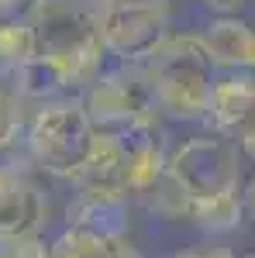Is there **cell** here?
Instances as JSON below:
<instances>
[{"label": "cell", "mask_w": 255, "mask_h": 258, "mask_svg": "<svg viewBox=\"0 0 255 258\" xmlns=\"http://www.w3.org/2000/svg\"><path fill=\"white\" fill-rule=\"evenodd\" d=\"M166 179L183 193L186 220L207 234H228L245 217L241 152L224 135H196L169 152Z\"/></svg>", "instance_id": "obj_1"}, {"label": "cell", "mask_w": 255, "mask_h": 258, "mask_svg": "<svg viewBox=\"0 0 255 258\" xmlns=\"http://www.w3.org/2000/svg\"><path fill=\"white\" fill-rule=\"evenodd\" d=\"M24 18L35 28V55L56 62L73 90H83L100 73L107 48L100 18L86 0H28Z\"/></svg>", "instance_id": "obj_2"}, {"label": "cell", "mask_w": 255, "mask_h": 258, "mask_svg": "<svg viewBox=\"0 0 255 258\" xmlns=\"http://www.w3.org/2000/svg\"><path fill=\"white\" fill-rule=\"evenodd\" d=\"M152 86V110L166 120H203L214 86V62L200 35H166L141 62Z\"/></svg>", "instance_id": "obj_3"}, {"label": "cell", "mask_w": 255, "mask_h": 258, "mask_svg": "<svg viewBox=\"0 0 255 258\" xmlns=\"http://www.w3.org/2000/svg\"><path fill=\"white\" fill-rule=\"evenodd\" d=\"M97 138L93 120L79 100H45L28 124V155L41 172L56 179H76Z\"/></svg>", "instance_id": "obj_4"}, {"label": "cell", "mask_w": 255, "mask_h": 258, "mask_svg": "<svg viewBox=\"0 0 255 258\" xmlns=\"http://www.w3.org/2000/svg\"><path fill=\"white\" fill-rule=\"evenodd\" d=\"M100 38L107 55L141 66L169 35V4L166 0H121L97 11Z\"/></svg>", "instance_id": "obj_5"}, {"label": "cell", "mask_w": 255, "mask_h": 258, "mask_svg": "<svg viewBox=\"0 0 255 258\" xmlns=\"http://www.w3.org/2000/svg\"><path fill=\"white\" fill-rule=\"evenodd\" d=\"M79 103L97 131H121L124 124L138 120L141 114H156L145 69L131 62H124L121 69H111V73H97L83 86Z\"/></svg>", "instance_id": "obj_6"}, {"label": "cell", "mask_w": 255, "mask_h": 258, "mask_svg": "<svg viewBox=\"0 0 255 258\" xmlns=\"http://www.w3.org/2000/svg\"><path fill=\"white\" fill-rule=\"evenodd\" d=\"M124 152V179H128V197H148L156 189L166 165H169V135L159 114H141L138 120L114 131Z\"/></svg>", "instance_id": "obj_7"}, {"label": "cell", "mask_w": 255, "mask_h": 258, "mask_svg": "<svg viewBox=\"0 0 255 258\" xmlns=\"http://www.w3.org/2000/svg\"><path fill=\"white\" fill-rule=\"evenodd\" d=\"M73 186H76V200L97 203V207H118L131 200L128 179H124V152L114 131H97L90 159L83 162Z\"/></svg>", "instance_id": "obj_8"}, {"label": "cell", "mask_w": 255, "mask_h": 258, "mask_svg": "<svg viewBox=\"0 0 255 258\" xmlns=\"http://www.w3.org/2000/svg\"><path fill=\"white\" fill-rule=\"evenodd\" d=\"M48 220V197L18 165H0V238H31Z\"/></svg>", "instance_id": "obj_9"}, {"label": "cell", "mask_w": 255, "mask_h": 258, "mask_svg": "<svg viewBox=\"0 0 255 258\" xmlns=\"http://www.w3.org/2000/svg\"><path fill=\"white\" fill-rule=\"evenodd\" d=\"M252 107H255V73H248V69L221 73V76H214L203 120L214 135L235 138L238 127L245 124V117L252 114Z\"/></svg>", "instance_id": "obj_10"}, {"label": "cell", "mask_w": 255, "mask_h": 258, "mask_svg": "<svg viewBox=\"0 0 255 258\" xmlns=\"http://www.w3.org/2000/svg\"><path fill=\"white\" fill-rule=\"evenodd\" d=\"M207 55L221 73H255V28L235 14H217L200 31Z\"/></svg>", "instance_id": "obj_11"}, {"label": "cell", "mask_w": 255, "mask_h": 258, "mask_svg": "<svg viewBox=\"0 0 255 258\" xmlns=\"http://www.w3.org/2000/svg\"><path fill=\"white\" fill-rule=\"evenodd\" d=\"M135 251L131 238H114V234H100L79 224H66L62 234L48 244V258H124Z\"/></svg>", "instance_id": "obj_12"}, {"label": "cell", "mask_w": 255, "mask_h": 258, "mask_svg": "<svg viewBox=\"0 0 255 258\" xmlns=\"http://www.w3.org/2000/svg\"><path fill=\"white\" fill-rule=\"evenodd\" d=\"M38 45H35V28L31 21L21 14H0V73H14L18 66L35 59Z\"/></svg>", "instance_id": "obj_13"}, {"label": "cell", "mask_w": 255, "mask_h": 258, "mask_svg": "<svg viewBox=\"0 0 255 258\" xmlns=\"http://www.w3.org/2000/svg\"><path fill=\"white\" fill-rule=\"evenodd\" d=\"M18 107H14V90L0 73V152H7L18 138Z\"/></svg>", "instance_id": "obj_14"}, {"label": "cell", "mask_w": 255, "mask_h": 258, "mask_svg": "<svg viewBox=\"0 0 255 258\" xmlns=\"http://www.w3.org/2000/svg\"><path fill=\"white\" fill-rule=\"evenodd\" d=\"M169 258H238L228 244H190V248H179Z\"/></svg>", "instance_id": "obj_15"}, {"label": "cell", "mask_w": 255, "mask_h": 258, "mask_svg": "<svg viewBox=\"0 0 255 258\" xmlns=\"http://www.w3.org/2000/svg\"><path fill=\"white\" fill-rule=\"evenodd\" d=\"M231 141L238 145V152H241V159L255 162V107H252V114L245 117V124L238 127V135H235Z\"/></svg>", "instance_id": "obj_16"}, {"label": "cell", "mask_w": 255, "mask_h": 258, "mask_svg": "<svg viewBox=\"0 0 255 258\" xmlns=\"http://www.w3.org/2000/svg\"><path fill=\"white\" fill-rule=\"evenodd\" d=\"M200 4H203L211 14H235L245 0H200Z\"/></svg>", "instance_id": "obj_17"}, {"label": "cell", "mask_w": 255, "mask_h": 258, "mask_svg": "<svg viewBox=\"0 0 255 258\" xmlns=\"http://www.w3.org/2000/svg\"><path fill=\"white\" fill-rule=\"evenodd\" d=\"M241 197H245V214H252V220H255V176L245 182V193Z\"/></svg>", "instance_id": "obj_18"}, {"label": "cell", "mask_w": 255, "mask_h": 258, "mask_svg": "<svg viewBox=\"0 0 255 258\" xmlns=\"http://www.w3.org/2000/svg\"><path fill=\"white\" fill-rule=\"evenodd\" d=\"M28 7V0H0V14H21Z\"/></svg>", "instance_id": "obj_19"}, {"label": "cell", "mask_w": 255, "mask_h": 258, "mask_svg": "<svg viewBox=\"0 0 255 258\" xmlns=\"http://www.w3.org/2000/svg\"><path fill=\"white\" fill-rule=\"evenodd\" d=\"M93 11H107V7H114V4H121V0H86Z\"/></svg>", "instance_id": "obj_20"}, {"label": "cell", "mask_w": 255, "mask_h": 258, "mask_svg": "<svg viewBox=\"0 0 255 258\" xmlns=\"http://www.w3.org/2000/svg\"><path fill=\"white\" fill-rule=\"evenodd\" d=\"M124 258H156V255H141V251H128Z\"/></svg>", "instance_id": "obj_21"}, {"label": "cell", "mask_w": 255, "mask_h": 258, "mask_svg": "<svg viewBox=\"0 0 255 258\" xmlns=\"http://www.w3.org/2000/svg\"><path fill=\"white\" fill-rule=\"evenodd\" d=\"M238 258H255V251H248V255H238Z\"/></svg>", "instance_id": "obj_22"}]
</instances>
